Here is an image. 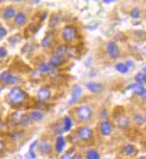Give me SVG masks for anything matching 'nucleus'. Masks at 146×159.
Listing matches in <instances>:
<instances>
[{"label":"nucleus","instance_id":"nucleus-41","mask_svg":"<svg viewBox=\"0 0 146 159\" xmlns=\"http://www.w3.org/2000/svg\"></svg>","mask_w":146,"mask_h":159},{"label":"nucleus","instance_id":"nucleus-32","mask_svg":"<svg viewBox=\"0 0 146 159\" xmlns=\"http://www.w3.org/2000/svg\"><path fill=\"white\" fill-rule=\"evenodd\" d=\"M61 159H72V156H71L69 152H67V153L63 154V155L62 156Z\"/></svg>","mask_w":146,"mask_h":159},{"label":"nucleus","instance_id":"nucleus-23","mask_svg":"<svg viewBox=\"0 0 146 159\" xmlns=\"http://www.w3.org/2000/svg\"><path fill=\"white\" fill-rule=\"evenodd\" d=\"M37 144H38V140L34 141V142L31 144V146L29 147V153H28V155H27V157L29 159H34L36 157V156H35V154H34V151H32V150H33V148L36 147Z\"/></svg>","mask_w":146,"mask_h":159},{"label":"nucleus","instance_id":"nucleus-30","mask_svg":"<svg viewBox=\"0 0 146 159\" xmlns=\"http://www.w3.org/2000/svg\"><path fill=\"white\" fill-rule=\"evenodd\" d=\"M6 34H7V30L4 27L0 26V39L4 38L5 36H6Z\"/></svg>","mask_w":146,"mask_h":159},{"label":"nucleus","instance_id":"nucleus-15","mask_svg":"<svg viewBox=\"0 0 146 159\" xmlns=\"http://www.w3.org/2000/svg\"><path fill=\"white\" fill-rule=\"evenodd\" d=\"M130 88H132L133 91L135 93V94L140 95V96H141V94L143 93L144 90V88L143 87V85H142V84H139V83H135V84H133V85H130V86L128 87V90H129Z\"/></svg>","mask_w":146,"mask_h":159},{"label":"nucleus","instance_id":"nucleus-1","mask_svg":"<svg viewBox=\"0 0 146 159\" xmlns=\"http://www.w3.org/2000/svg\"><path fill=\"white\" fill-rule=\"evenodd\" d=\"M9 99L13 104H21L26 97V93L21 88H14L9 92Z\"/></svg>","mask_w":146,"mask_h":159},{"label":"nucleus","instance_id":"nucleus-6","mask_svg":"<svg viewBox=\"0 0 146 159\" xmlns=\"http://www.w3.org/2000/svg\"><path fill=\"white\" fill-rule=\"evenodd\" d=\"M78 133L80 135V139L82 140H85V141H87L89 140L92 136H93V132L90 128L88 127H80L78 131Z\"/></svg>","mask_w":146,"mask_h":159},{"label":"nucleus","instance_id":"nucleus-26","mask_svg":"<svg viewBox=\"0 0 146 159\" xmlns=\"http://www.w3.org/2000/svg\"><path fill=\"white\" fill-rule=\"evenodd\" d=\"M134 121L137 124H139V125L144 124V123L146 122V120L144 119L142 115H134Z\"/></svg>","mask_w":146,"mask_h":159},{"label":"nucleus","instance_id":"nucleus-33","mask_svg":"<svg viewBox=\"0 0 146 159\" xmlns=\"http://www.w3.org/2000/svg\"><path fill=\"white\" fill-rule=\"evenodd\" d=\"M72 159H82V157L80 153H75L74 156H72Z\"/></svg>","mask_w":146,"mask_h":159},{"label":"nucleus","instance_id":"nucleus-35","mask_svg":"<svg viewBox=\"0 0 146 159\" xmlns=\"http://www.w3.org/2000/svg\"><path fill=\"white\" fill-rule=\"evenodd\" d=\"M141 97H142L144 100H145L146 101V89H144V91H143V93L141 94Z\"/></svg>","mask_w":146,"mask_h":159},{"label":"nucleus","instance_id":"nucleus-24","mask_svg":"<svg viewBox=\"0 0 146 159\" xmlns=\"http://www.w3.org/2000/svg\"><path fill=\"white\" fill-rule=\"evenodd\" d=\"M39 150L43 153H48L51 150V145L47 142H43L39 147Z\"/></svg>","mask_w":146,"mask_h":159},{"label":"nucleus","instance_id":"nucleus-8","mask_svg":"<svg viewBox=\"0 0 146 159\" xmlns=\"http://www.w3.org/2000/svg\"><path fill=\"white\" fill-rule=\"evenodd\" d=\"M87 88L93 93H100L101 91H103L104 90V85L100 82H94V81H91L88 82L87 84Z\"/></svg>","mask_w":146,"mask_h":159},{"label":"nucleus","instance_id":"nucleus-14","mask_svg":"<svg viewBox=\"0 0 146 159\" xmlns=\"http://www.w3.org/2000/svg\"><path fill=\"white\" fill-rule=\"evenodd\" d=\"M14 14H15V10H14V8L12 7V6H10V7H7V8L5 9V13L3 14V18L5 19V20H9V19L13 18V16H14Z\"/></svg>","mask_w":146,"mask_h":159},{"label":"nucleus","instance_id":"nucleus-38","mask_svg":"<svg viewBox=\"0 0 146 159\" xmlns=\"http://www.w3.org/2000/svg\"><path fill=\"white\" fill-rule=\"evenodd\" d=\"M143 71H144V72H145V74H146V66H144V68H143Z\"/></svg>","mask_w":146,"mask_h":159},{"label":"nucleus","instance_id":"nucleus-40","mask_svg":"<svg viewBox=\"0 0 146 159\" xmlns=\"http://www.w3.org/2000/svg\"><path fill=\"white\" fill-rule=\"evenodd\" d=\"M139 159H146V157H141V158H139Z\"/></svg>","mask_w":146,"mask_h":159},{"label":"nucleus","instance_id":"nucleus-16","mask_svg":"<svg viewBox=\"0 0 146 159\" xmlns=\"http://www.w3.org/2000/svg\"><path fill=\"white\" fill-rule=\"evenodd\" d=\"M68 51H69V47H66V46H60V47L57 48L54 55H58V56L63 57V55H65L66 54H68Z\"/></svg>","mask_w":146,"mask_h":159},{"label":"nucleus","instance_id":"nucleus-19","mask_svg":"<svg viewBox=\"0 0 146 159\" xmlns=\"http://www.w3.org/2000/svg\"><path fill=\"white\" fill-rule=\"evenodd\" d=\"M29 119L32 120V121L38 122V121H40V120L42 119L43 115H42V113H40L39 111H34V112H31L29 114Z\"/></svg>","mask_w":146,"mask_h":159},{"label":"nucleus","instance_id":"nucleus-5","mask_svg":"<svg viewBox=\"0 0 146 159\" xmlns=\"http://www.w3.org/2000/svg\"><path fill=\"white\" fill-rule=\"evenodd\" d=\"M107 53L110 55V57L116 59L120 55V50L116 43L114 42H109L107 45Z\"/></svg>","mask_w":146,"mask_h":159},{"label":"nucleus","instance_id":"nucleus-20","mask_svg":"<svg viewBox=\"0 0 146 159\" xmlns=\"http://www.w3.org/2000/svg\"><path fill=\"white\" fill-rule=\"evenodd\" d=\"M116 70L120 72V73H127L128 72V67L126 65V64H123V63H119L115 65Z\"/></svg>","mask_w":146,"mask_h":159},{"label":"nucleus","instance_id":"nucleus-13","mask_svg":"<svg viewBox=\"0 0 146 159\" xmlns=\"http://www.w3.org/2000/svg\"><path fill=\"white\" fill-rule=\"evenodd\" d=\"M65 146V140L63 137H59L56 140V143H55V149L58 153H61L63 150V147Z\"/></svg>","mask_w":146,"mask_h":159},{"label":"nucleus","instance_id":"nucleus-34","mask_svg":"<svg viewBox=\"0 0 146 159\" xmlns=\"http://www.w3.org/2000/svg\"><path fill=\"white\" fill-rule=\"evenodd\" d=\"M126 65L128 67H132L134 66V63L133 61H131V60H128V61H127V63H126Z\"/></svg>","mask_w":146,"mask_h":159},{"label":"nucleus","instance_id":"nucleus-11","mask_svg":"<svg viewBox=\"0 0 146 159\" xmlns=\"http://www.w3.org/2000/svg\"><path fill=\"white\" fill-rule=\"evenodd\" d=\"M27 21V16L25 13L20 12L15 15V23L19 25H23Z\"/></svg>","mask_w":146,"mask_h":159},{"label":"nucleus","instance_id":"nucleus-18","mask_svg":"<svg viewBox=\"0 0 146 159\" xmlns=\"http://www.w3.org/2000/svg\"><path fill=\"white\" fill-rule=\"evenodd\" d=\"M53 67L51 65L50 63H43L42 65H40L39 67V70L41 72H49Z\"/></svg>","mask_w":146,"mask_h":159},{"label":"nucleus","instance_id":"nucleus-36","mask_svg":"<svg viewBox=\"0 0 146 159\" xmlns=\"http://www.w3.org/2000/svg\"><path fill=\"white\" fill-rule=\"evenodd\" d=\"M4 147H5V144H4V142H3L2 140H0V153L3 151Z\"/></svg>","mask_w":146,"mask_h":159},{"label":"nucleus","instance_id":"nucleus-25","mask_svg":"<svg viewBox=\"0 0 146 159\" xmlns=\"http://www.w3.org/2000/svg\"><path fill=\"white\" fill-rule=\"evenodd\" d=\"M140 14H141V11H140V9L137 8V7L133 8V9L131 10V13H130L131 17L134 18V19H137V18H139Z\"/></svg>","mask_w":146,"mask_h":159},{"label":"nucleus","instance_id":"nucleus-31","mask_svg":"<svg viewBox=\"0 0 146 159\" xmlns=\"http://www.w3.org/2000/svg\"><path fill=\"white\" fill-rule=\"evenodd\" d=\"M7 51L5 48H0V58H4L5 56H6Z\"/></svg>","mask_w":146,"mask_h":159},{"label":"nucleus","instance_id":"nucleus-7","mask_svg":"<svg viewBox=\"0 0 146 159\" xmlns=\"http://www.w3.org/2000/svg\"><path fill=\"white\" fill-rule=\"evenodd\" d=\"M81 93H82V88L80 87V85H76L74 87L73 90H72V93H71V98L70 100V105L75 104L79 100V98L81 96Z\"/></svg>","mask_w":146,"mask_h":159},{"label":"nucleus","instance_id":"nucleus-17","mask_svg":"<svg viewBox=\"0 0 146 159\" xmlns=\"http://www.w3.org/2000/svg\"><path fill=\"white\" fill-rule=\"evenodd\" d=\"M87 159H100V154L95 149H90L87 152Z\"/></svg>","mask_w":146,"mask_h":159},{"label":"nucleus","instance_id":"nucleus-37","mask_svg":"<svg viewBox=\"0 0 146 159\" xmlns=\"http://www.w3.org/2000/svg\"><path fill=\"white\" fill-rule=\"evenodd\" d=\"M111 2H112V1H110V0H108V1H106V0H105V1H104V3H107V4H109V3H111Z\"/></svg>","mask_w":146,"mask_h":159},{"label":"nucleus","instance_id":"nucleus-21","mask_svg":"<svg viewBox=\"0 0 146 159\" xmlns=\"http://www.w3.org/2000/svg\"><path fill=\"white\" fill-rule=\"evenodd\" d=\"M72 127V121L69 117L65 116L64 117V127H63V131L64 132H69Z\"/></svg>","mask_w":146,"mask_h":159},{"label":"nucleus","instance_id":"nucleus-2","mask_svg":"<svg viewBox=\"0 0 146 159\" xmlns=\"http://www.w3.org/2000/svg\"><path fill=\"white\" fill-rule=\"evenodd\" d=\"M78 117L82 121H87L90 119L92 115V109L88 106H81L77 108Z\"/></svg>","mask_w":146,"mask_h":159},{"label":"nucleus","instance_id":"nucleus-29","mask_svg":"<svg viewBox=\"0 0 146 159\" xmlns=\"http://www.w3.org/2000/svg\"><path fill=\"white\" fill-rule=\"evenodd\" d=\"M29 116H26V115H22V117H21V122H22V124H23V125H26L29 123Z\"/></svg>","mask_w":146,"mask_h":159},{"label":"nucleus","instance_id":"nucleus-39","mask_svg":"<svg viewBox=\"0 0 146 159\" xmlns=\"http://www.w3.org/2000/svg\"><path fill=\"white\" fill-rule=\"evenodd\" d=\"M144 82L146 83V74H144Z\"/></svg>","mask_w":146,"mask_h":159},{"label":"nucleus","instance_id":"nucleus-27","mask_svg":"<svg viewBox=\"0 0 146 159\" xmlns=\"http://www.w3.org/2000/svg\"><path fill=\"white\" fill-rule=\"evenodd\" d=\"M134 80L136 81V83H139V84H142L143 82H144V74L139 72L135 75L134 77Z\"/></svg>","mask_w":146,"mask_h":159},{"label":"nucleus","instance_id":"nucleus-12","mask_svg":"<svg viewBox=\"0 0 146 159\" xmlns=\"http://www.w3.org/2000/svg\"><path fill=\"white\" fill-rule=\"evenodd\" d=\"M49 63L53 67L60 66L63 64V58L61 56H58V55H53Z\"/></svg>","mask_w":146,"mask_h":159},{"label":"nucleus","instance_id":"nucleus-4","mask_svg":"<svg viewBox=\"0 0 146 159\" xmlns=\"http://www.w3.org/2000/svg\"><path fill=\"white\" fill-rule=\"evenodd\" d=\"M77 31L76 29L71 25H67L63 30V38L66 41H72L76 38Z\"/></svg>","mask_w":146,"mask_h":159},{"label":"nucleus","instance_id":"nucleus-10","mask_svg":"<svg viewBox=\"0 0 146 159\" xmlns=\"http://www.w3.org/2000/svg\"><path fill=\"white\" fill-rule=\"evenodd\" d=\"M100 130H101V132L103 133L104 136H110L111 133V125L109 122L104 121L101 123Z\"/></svg>","mask_w":146,"mask_h":159},{"label":"nucleus","instance_id":"nucleus-3","mask_svg":"<svg viewBox=\"0 0 146 159\" xmlns=\"http://www.w3.org/2000/svg\"><path fill=\"white\" fill-rule=\"evenodd\" d=\"M0 80L3 81L4 83L9 84V85H13L19 82V79L14 76L13 74H12V72H10L9 71H5L3 72L0 74Z\"/></svg>","mask_w":146,"mask_h":159},{"label":"nucleus","instance_id":"nucleus-28","mask_svg":"<svg viewBox=\"0 0 146 159\" xmlns=\"http://www.w3.org/2000/svg\"><path fill=\"white\" fill-rule=\"evenodd\" d=\"M52 43V40L49 38V37H46L44 40H42V46L44 48H46V47H49Z\"/></svg>","mask_w":146,"mask_h":159},{"label":"nucleus","instance_id":"nucleus-9","mask_svg":"<svg viewBox=\"0 0 146 159\" xmlns=\"http://www.w3.org/2000/svg\"><path fill=\"white\" fill-rule=\"evenodd\" d=\"M50 91L48 89H46V88H43V89H40L39 90L37 93V96L39 98L40 100L42 101H46V100H48L50 98Z\"/></svg>","mask_w":146,"mask_h":159},{"label":"nucleus","instance_id":"nucleus-22","mask_svg":"<svg viewBox=\"0 0 146 159\" xmlns=\"http://www.w3.org/2000/svg\"><path fill=\"white\" fill-rule=\"evenodd\" d=\"M135 152V148L133 145H127L124 147V153L127 156H132Z\"/></svg>","mask_w":146,"mask_h":159}]
</instances>
